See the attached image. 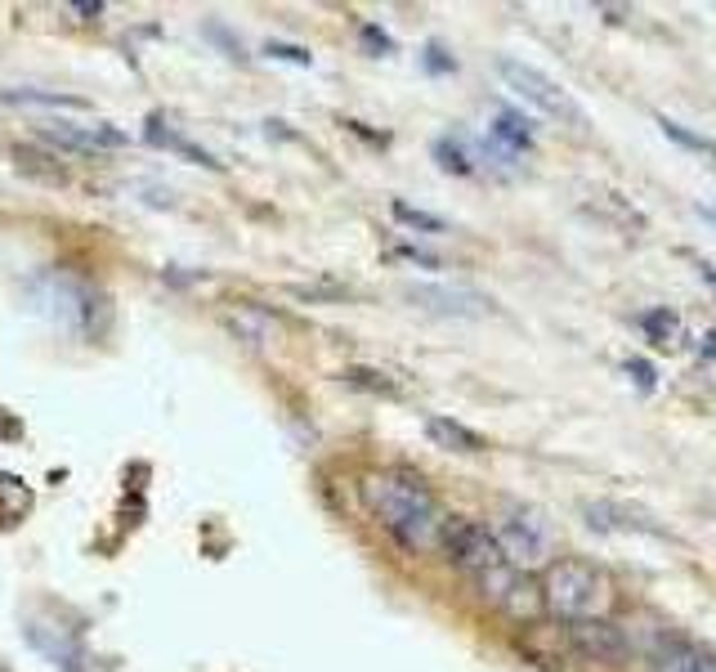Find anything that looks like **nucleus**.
<instances>
[{
    "label": "nucleus",
    "mask_w": 716,
    "mask_h": 672,
    "mask_svg": "<svg viewBox=\"0 0 716 672\" xmlns=\"http://www.w3.org/2000/svg\"><path fill=\"white\" fill-rule=\"evenodd\" d=\"M654 672H716V650H707L703 642L671 637L654 650Z\"/></svg>",
    "instance_id": "9b49d317"
},
{
    "label": "nucleus",
    "mask_w": 716,
    "mask_h": 672,
    "mask_svg": "<svg viewBox=\"0 0 716 672\" xmlns=\"http://www.w3.org/2000/svg\"><path fill=\"white\" fill-rule=\"evenodd\" d=\"M394 215H399L403 224H412V229H426V234H443V229H448V224H443L439 215H426V211L407 207V202H394Z\"/></svg>",
    "instance_id": "aec40b11"
},
{
    "label": "nucleus",
    "mask_w": 716,
    "mask_h": 672,
    "mask_svg": "<svg viewBox=\"0 0 716 672\" xmlns=\"http://www.w3.org/2000/svg\"><path fill=\"white\" fill-rule=\"evenodd\" d=\"M671 323H676V319H671L667 310H654V314H640V327H645V332L654 336V346H676V341H671Z\"/></svg>",
    "instance_id": "412c9836"
},
{
    "label": "nucleus",
    "mask_w": 716,
    "mask_h": 672,
    "mask_svg": "<svg viewBox=\"0 0 716 672\" xmlns=\"http://www.w3.org/2000/svg\"><path fill=\"white\" fill-rule=\"evenodd\" d=\"M658 126H663V135H667L671 144H681V148H690V153H699V158H707V162L716 166V144H712V139H703V135H694L690 126H681V122H671V117H658Z\"/></svg>",
    "instance_id": "6ab92c4d"
},
{
    "label": "nucleus",
    "mask_w": 716,
    "mask_h": 672,
    "mask_svg": "<svg viewBox=\"0 0 716 672\" xmlns=\"http://www.w3.org/2000/svg\"><path fill=\"white\" fill-rule=\"evenodd\" d=\"M27 642L41 650L54 668H63V672H90L86 663H90V655H86V646L72 637V632H63V627H54V623H41V619H27Z\"/></svg>",
    "instance_id": "9d476101"
},
{
    "label": "nucleus",
    "mask_w": 716,
    "mask_h": 672,
    "mask_svg": "<svg viewBox=\"0 0 716 672\" xmlns=\"http://www.w3.org/2000/svg\"><path fill=\"white\" fill-rule=\"evenodd\" d=\"M426 67H435V72H452V59H443V50L430 46V50H426Z\"/></svg>",
    "instance_id": "393cba45"
},
{
    "label": "nucleus",
    "mask_w": 716,
    "mask_h": 672,
    "mask_svg": "<svg viewBox=\"0 0 716 672\" xmlns=\"http://www.w3.org/2000/svg\"><path fill=\"white\" fill-rule=\"evenodd\" d=\"M538 596H542V610L555 614L564 627H569V623H591V619H610V610H614L610 574L600 565H591V560H578V556L547 560Z\"/></svg>",
    "instance_id": "f03ea898"
},
{
    "label": "nucleus",
    "mask_w": 716,
    "mask_h": 672,
    "mask_svg": "<svg viewBox=\"0 0 716 672\" xmlns=\"http://www.w3.org/2000/svg\"><path fill=\"white\" fill-rule=\"evenodd\" d=\"M439 547L448 551V560H452V565H457L470 583H475L479 574H488V570L506 565V551L498 547L493 530L479 525V520H466V515H448V530H443V543H439Z\"/></svg>",
    "instance_id": "39448f33"
},
{
    "label": "nucleus",
    "mask_w": 716,
    "mask_h": 672,
    "mask_svg": "<svg viewBox=\"0 0 716 672\" xmlns=\"http://www.w3.org/2000/svg\"><path fill=\"white\" fill-rule=\"evenodd\" d=\"M703 354H707V359H716V332H707V336H703Z\"/></svg>",
    "instance_id": "bb28decb"
},
{
    "label": "nucleus",
    "mask_w": 716,
    "mask_h": 672,
    "mask_svg": "<svg viewBox=\"0 0 716 672\" xmlns=\"http://www.w3.org/2000/svg\"><path fill=\"white\" fill-rule=\"evenodd\" d=\"M623 368L631 372V382H636L640 390H654V386H658V372H654V363H645V359H627Z\"/></svg>",
    "instance_id": "5701e85b"
},
{
    "label": "nucleus",
    "mask_w": 716,
    "mask_h": 672,
    "mask_svg": "<svg viewBox=\"0 0 716 672\" xmlns=\"http://www.w3.org/2000/svg\"><path fill=\"white\" fill-rule=\"evenodd\" d=\"M426 435L439 444V448H448V453H483V435L479 431H470V426H462V422H452V418H426Z\"/></svg>",
    "instance_id": "4468645a"
},
{
    "label": "nucleus",
    "mask_w": 716,
    "mask_h": 672,
    "mask_svg": "<svg viewBox=\"0 0 716 672\" xmlns=\"http://www.w3.org/2000/svg\"><path fill=\"white\" fill-rule=\"evenodd\" d=\"M412 306H422L430 314H448V319H483L493 314V301L479 291H466V287H435V283H422V287H407L403 291Z\"/></svg>",
    "instance_id": "6e6552de"
},
{
    "label": "nucleus",
    "mask_w": 716,
    "mask_h": 672,
    "mask_svg": "<svg viewBox=\"0 0 716 672\" xmlns=\"http://www.w3.org/2000/svg\"><path fill=\"white\" fill-rule=\"evenodd\" d=\"M5 103H46V108H86L81 99H63V95H36V90H5Z\"/></svg>",
    "instance_id": "4be33fe9"
},
{
    "label": "nucleus",
    "mask_w": 716,
    "mask_h": 672,
    "mask_svg": "<svg viewBox=\"0 0 716 672\" xmlns=\"http://www.w3.org/2000/svg\"><path fill=\"white\" fill-rule=\"evenodd\" d=\"M498 77L506 82V90H515L524 103H533L538 112H547V117L564 122V126H578L587 130V112L578 108V99L564 90L560 82H551L542 67L533 63H519V59H498Z\"/></svg>",
    "instance_id": "7ed1b4c3"
},
{
    "label": "nucleus",
    "mask_w": 716,
    "mask_h": 672,
    "mask_svg": "<svg viewBox=\"0 0 716 672\" xmlns=\"http://www.w3.org/2000/svg\"><path fill=\"white\" fill-rule=\"evenodd\" d=\"M363 507L381 520V530L407 551H435L448 530V511L412 471H367L359 480Z\"/></svg>",
    "instance_id": "f257e3e1"
},
{
    "label": "nucleus",
    "mask_w": 716,
    "mask_h": 672,
    "mask_svg": "<svg viewBox=\"0 0 716 672\" xmlns=\"http://www.w3.org/2000/svg\"><path fill=\"white\" fill-rule=\"evenodd\" d=\"M46 139L59 148H77V153H99V148H117L122 135L108 126H46Z\"/></svg>",
    "instance_id": "ddd939ff"
},
{
    "label": "nucleus",
    "mask_w": 716,
    "mask_h": 672,
    "mask_svg": "<svg viewBox=\"0 0 716 672\" xmlns=\"http://www.w3.org/2000/svg\"><path fill=\"white\" fill-rule=\"evenodd\" d=\"M493 538H498V547L506 551L511 565H519V570L533 565V560H547V556H551V530H547L542 511L524 507V502H506V507H502Z\"/></svg>",
    "instance_id": "423d86ee"
},
{
    "label": "nucleus",
    "mask_w": 716,
    "mask_h": 672,
    "mask_svg": "<svg viewBox=\"0 0 716 672\" xmlns=\"http://www.w3.org/2000/svg\"><path fill=\"white\" fill-rule=\"evenodd\" d=\"M475 587H479V596L493 610H502V614H511V619H533L538 610H542V596H538V583L524 574L519 565H498V570H488V574H479L475 578Z\"/></svg>",
    "instance_id": "0eeeda50"
},
{
    "label": "nucleus",
    "mask_w": 716,
    "mask_h": 672,
    "mask_svg": "<svg viewBox=\"0 0 716 672\" xmlns=\"http://www.w3.org/2000/svg\"><path fill=\"white\" fill-rule=\"evenodd\" d=\"M690 260H694V270H699V278H703V283H707V287L716 291V270L707 265V260H703V256H690Z\"/></svg>",
    "instance_id": "a878e982"
},
{
    "label": "nucleus",
    "mask_w": 716,
    "mask_h": 672,
    "mask_svg": "<svg viewBox=\"0 0 716 672\" xmlns=\"http://www.w3.org/2000/svg\"><path fill=\"white\" fill-rule=\"evenodd\" d=\"M269 54H274V59H287V63H300V67H310V50H300V46L269 41Z\"/></svg>",
    "instance_id": "b1692460"
},
{
    "label": "nucleus",
    "mask_w": 716,
    "mask_h": 672,
    "mask_svg": "<svg viewBox=\"0 0 716 672\" xmlns=\"http://www.w3.org/2000/svg\"><path fill=\"white\" fill-rule=\"evenodd\" d=\"M435 158L443 162V171H457V175H475V153L462 135H443L435 144Z\"/></svg>",
    "instance_id": "a211bd4d"
},
{
    "label": "nucleus",
    "mask_w": 716,
    "mask_h": 672,
    "mask_svg": "<svg viewBox=\"0 0 716 672\" xmlns=\"http://www.w3.org/2000/svg\"><path fill=\"white\" fill-rule=\"evenodd\" d=\"M32 296L59 327L67 332H90L95 314H99V291L72 274H41L32 283Z\"/></svg>",
    "instance_id": "20e7f679"
},
{
    "label": "nucleus",
    "mask_w": 716,
    "mask_h": 672,
    "mask_svg": "<svg viewBox=\"0 0 716 672\" xmlns=\"http://www.w3.org/2000/svg\"><path fill=\"white\" fill-rule=\"evenodd\" d=\"M493 144H502L506 153H524V148H533V126L519 117L511 108H498L493 117Z\"/></svg>",
    "instance_id": "2eb2a0df"
},
{
    "label": "nucleus",
    "mask_w": 716,
    "mask_h": 672,
    "mask_svg": "<svg viewBox=\"0 0 716 672\" xmlns=\"http://www.w3.org/2000/svg\"><path fill=\"white\" fill-rule=\"evenodd\" d=\"M587 525L600 530V534H663L650 515H636L618 502H587Z\"/></svg>",
    "instance_id": "f8f14e48"
},
{
    "label": "nucleus",
    "mask_w": 716,
    "mask_h": 672,
    "mask_svg": "<svg viewBox=\"0 0 716 672\" xmlns=\"http://www.w3.org/2000/svg\"><path fill=\"white\" fill-rule=\"evenodd\" d=\"M341 377L350 382V386H359V390H372V395H386V399H399L407 386L403 382H394V372H386V368H346Z\"/></svg>",
    "instance_id": "dca6fc26"
},
{
    "label": "nucleus",
    "mask_w": 716,
    "mask_h": 672,
    "mask_svg": "<svg viewBox=\"0 0 716 672\" xmlns=\"http://www.w3.org/2000/svg\"><path fill=\"white\" fill-rule=\"evenodd\" d=\"M148 139H153L158 148H171V153H179V158H188V162H198V166H211V171L219 166V162H215V158L206 153V148H198V144H188V139H184V135H175L171 126L162 130V122H153V126H148Z\"/></svg>",
    "instance_id": "f3484780"
},
{
    "label": "nucleus",
    "mask_w": 716,
    "mask_h": 672,
    "mask_svg": "<svg viewBox=\"0 0 716 672\" xmlns=\"http://www.w3.org/2000/svg\"><path fill=\"white\" fill-rule=\"evenodd\" d=\"M703 215H707V220H716V207H707V211H703Z\"/></svg>",
    "instance_id": "cd10ccee"
},
{
    "label": "nucleus",
    "mask_w": 716,
    "mask_h": 672,
    "mask_svg": "<svg viewBox=\"0 0 716 672\" xmlns=\"http://www.w3.org/2000/svg\"><path fill=\"white\" fill-rule=\"evenodd\" d=\"M569 646L591 659V663H623L627 659V632L610 619H591V623H569Z\"/></svg>",
    "instance_id": "1a4fd4ad"
}]
</instances>
